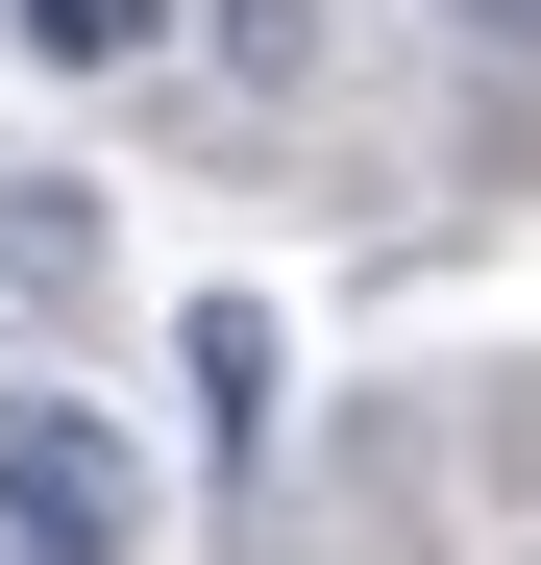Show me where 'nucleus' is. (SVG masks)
I'll return each instance as SVG.
<instances>
[{"instance_id": "nucleus-6", "label": "nucleus", "mask_w": 541, "mask_h": 565, "mask_svg": "<svg viewBox=\"0 0 541 565\" xmlns=\"http://www.w3.org/2000/svg\"><path fill=\"white\" fill-rule=\"evenodd\" d=\"M468 25H541V0H468Z\"/></svg>"}, {"instance_id": "nucleus-2", "label": "nucleus", "mask_w": 541, "mask_h": 565, "mask_svg": "<svg viewBox=\"0 0 541 565\" xmlns=\"http://www.w3.org/2000/svg\"><path fill=\"white\" fill-rule=\"evenodd\" d=\"M198 99L222 124H296L320 99V0H198Z\"/></svg>"}, {"instance_id": "nucleus-4", "label": "nucleus", "mask_w": 541, "mask_h": 565, "mask_svg": "<svg viewBox=\"0 0 541 565\" xmlns=\"http://www.w3.org/2000/svg\"><path fill=\"white\" fill-rule=\"evenodd\" d=\"M0 296H99V198L74 172H0Z\"/></svg>"}, {"instance_id": "nucleus-3", "label": "nucleus", "mask_w": 541, "mask_h": 565, "mask_svg": "<svg viewBox=\"0 0 541 565\" xmlns=\"http://www.w3.org/2000/svg\"><path fill=\"white\" fill-rule=\"evenodd\" d=\"M172 369H198V443H222V467L296 418V394H270V369H296V344H270V296H198V320H172Z\"/></svg>"}, {"instance_id": "nucleus-1", "label": "nucleus", "mask_w": 541, "mask_h": 565, "mask_svg": "<svg viewBox=\"0 0 541 565\" xmlns=\"http://www.w3.org/2000/svg\"><path fill=\"white\" fill-rule=\"evenodd\" d=\"M0 565H148V443L99 394H0Z\"/></svg>"}, {"instance_id": "nucleus-5", "label": "nucleus", "mask_w": 541, "mask_h": 565, "mask_svg": "<svg viewBox=\"0 0 541 565\" xmlns=\"http://www.w3.org/2000/svg\"><path fill=\"white\" fill-rule=\"evenodd\" d=\"M0 50H25V74H148L172 0H0Z\"/></svg>"}]
</instances>
